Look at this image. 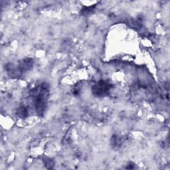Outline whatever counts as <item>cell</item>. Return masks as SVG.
Segmentation results:
<instances>
[{"label": "cell", "mask_w": 170, "mask_h": 170, "mask_svg": "<svg viewBox=\"0 0 170 170\" xmlns=\"http://www.w3.org/2000/svg\"><path fill=\"white\" fill-rule=\"evenodd\" d=\"M49 95V85L47 82H42L30 92L32 104L38 116H43L45 112Z\"/></svg>", "instance_id": "cell-1"}, {"label": "cell", "mask_w": 170, "mask_h": 170, "mask_svg": "<svg viewBox=\"0 0 170 170\" xmlns=\"http://www.w3.org/2000/svg\"><path fill=\"white\" fill-rule=\"evenodd\" d=\"M112 85L108 81L101 80L92 86V93L95 97H104L109 95Z\"/></svg>", "instance_id": "cell-2"}, {"label": "cell", "mask_w": 170, "mask_h": 170, "mask_svg": "<svg viewBox=\"0 0 170 170\" xmlns=\"http://www.w3.org/2000/svg\"><path fill=\"white\" fill-rule=\"evenodd\" d=\"M17 114L19 117L25 118L28 116V110L27 108L25 105H21L17 109Z\"/></svg>", "instance_id": "cell-3"}, {"label": "cell", "mask_w": 170, "mask_h": 170, "mask_svg": "<svg viewBox=\"0 0 170 170\" xmlns=\"http://www.w3.org/2000/svg\"><path fill=\"white\" fill-rule=\"evenodd\" d=\"M121 138H122L119 137L118 136H117V135H114V136H113L112 138V145L115 147H119L121 145L122 141Z\"/></svg>", "instance_id": "cell-4"}, {"label": "cell", "mask_w": 170, "mask_h": 170, "mask_svg": "<svg viewBox=\"0 0 170 170\" xmlns=\"http://www.w3.org/2000/svg\"><path fill=\"white\" fill-rule=\"evenodd\" d=\"M95 5L91 6V7H84L81 10L82 14L84 15V16H86V15H90L92 14V13L94 12V10H95Z\"/></svg>", "instance_id": "cell-5"}, {"label": "cell", "mask_w": 170, "mask_h": 170, "mask_svg": "<svg viewBox=\"0 0 170 170\" xmlns=\"http://www.w3.org/2000/svg\"><path fill=\"white\" fill-rule=\"evenodd\" d=\"M45 165H47V167L50 168V167H51V165H53L54 162H53V160H50V159H49V158H47L46 160H45Z\"/></svg>", "instance_id": "cell-6"}]
</instances>
